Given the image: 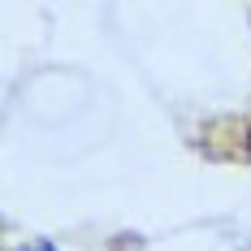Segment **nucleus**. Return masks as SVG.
I'll use <instances>...</instances> for the list:
<instances>
[{"instance_id":"2","label":"nucleus","mask_w":251,"mask_h":251,"mask_svg":"<svg viewBox=\"0 0 251 251\" xmlns=\"http://www.w3.org/2000/svg\"><path fill=\"white\" fill-rule=\"evenodd\" d=\"M247 151H251V130H247Z\"/></svg>"},{"instance_id":"1","label":"nucleus","mask_w":251,"mask_h":251,"mask_svg":"<svg viewBox=\"0 0 251 251\" xmlns=\"http://www.w3.org/2000/svg\"><path fill=\"white\" fill-rule=\"evenodd\" d=\"M22 251H52L48 243H35V247H22Z\"/></svg>"}]
</instances>
